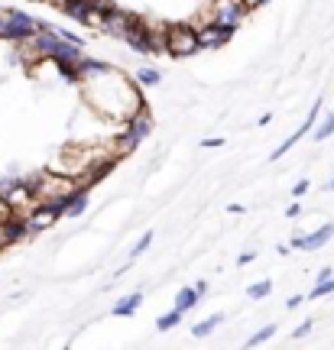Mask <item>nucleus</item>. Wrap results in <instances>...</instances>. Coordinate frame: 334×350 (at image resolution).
<instances>
[{
  "instance_id": "obj_18",
  "label": "nucleus",
  "mask_w": 334,
  "mask_h": 350,
  "mask_svg": "<svg viewBox=\"0 0 334 350\" xmlns=\"http://www.w3.org/2000/svg\"><path fill=\"white\" fill-rule=\"evenodd\" d=\"M179 325H182V312H175V308L156 318V331H172V327H179Z\"/></svg>"
},
{
  "instance_id": "obj_4",
  "label": "nucleus",
  "mask_w": 334,
  "mask_h": 350,
  "mask_svg": "<svg viewBox=\"0 0 334 350\" xmlns=\"http://www.w3.org/2000/svg\"><path fill=\"white\" fill-rule=\"evenodd\" d=\"M124 42L136 55H153V52H162V33H153L146 26V20H136L130 29H127Z\"/></svg>"
},
{
  "instance_id": "obj_32",
  "label": "nucleus",
  "mask_w": 334,
  "mask_h": 350,
  "mask_svg": "<svg viewBox=\"0 0 334 350\" xmlns=\"http://www.w3.org/2000/svg\"><path fill=\"white\" fill-rule=\"evenodd\" d=\"M192 288H195V292H198V299H201V295H205V292H208V282H195V286H192Z\"/></svg>"
},
{
  "instance_id": "obj_34",
  "label": "nucleus",
  "mask_w": 334,
  "mask_h": 350,
  "mask_svg": "<svg viewBox=\"0 0 334 350\" xmlns=\"http://www.w3.org/2000/svg\"><path fill=\"white\" fill-rule=\"evenodd\" d=\"M331 191H334V182H331Z\"/></svg>"
},
{
  "instance_id": "obj_7",
  "label": "nucleus",
  "mask_w": 334,
  "mask_h": 350,
  "mask_svg": "<svg viewBox=\"0 0 334 350\" xmlns=\"http://www.w3.org/2000/svg\"><path fill=\"white\" fill-rule=\"evenodd\" d=\"M247 3L244 0H211V20L231 26V29H240L247 23Z\"/></svg>"
},
{
  "instance_id": "obj_20",
  "label": "nucleus",
  "mask_w": 334,
  "mask_h": 350,
  "mask_svg": "<svg viewBox=\"0 0 334 350\" xmlns=\"http://www.w3.org/2000/svg\"><path fill=\"white\" fill-rule=\"evenodd\" d=\"M334 292V275H328V279H318L315 282V288L309 292V299H324V295H331Z\"/></svg>"
},
{
  "instance_id": "obj_5",
  "label": "nucleus",
  "mask_w": 334,
  "mask_h": 350,
  "mask_svg": "<svg viewBox=\"0 0 334 350\" xmlns=\"http://www.w3.org/2000/svg\"><path fill=\"white\" fill-rule=\"evenodd\" d=\"M39 20H33L26 10H7L3 13V33H0V39L3 42H23V39H29L33 33H36Z\"/></svg>"
},
{
  "instance_id": "obj_24",
  "label": "nucleus",
  "mask_w": 334,
  "mask_h": 350,
  "mask_svg": "<svg viewBox=\"0 0 334 350\" xmlns=\"http://www.w3.org/2000/svg\"><path fill=\"white\" fill-rule=\"evenodd\" d=\"M52 29H55V36L59 39H65V42H72V46H81V49H85V39L78 36V33H72V29H59V26H52Z\"/></svg>"
},
{
  "instance_id": "obj_9",
  "label": "nucleus",
  "mask_w": 334,
  "mask_h": 350,
  "mask_svg": "<svg viewBox=\"0 0 334 350\" xmlns=\"http://www.w3.org/2000/svg\"><path fill=\"white\" fill-rule=\"evenodd\" d=\"M318 113H322V98H315V104H311L309 117H305V124L298 126L296 133H292V137L285 139V143H283V146H279V150H272V156H270L272 163H276V159H279V156H285V152L292 150V146H296V143H298V139H302V137H309V133H311V126L318 124Z\"/></svg>"
},
{
  "instance_id": "obj_21",
  "label": "nucleus",
  "mask_w": 334,
  "mask_h": 350,
  "mask_svg": "<svg viewBox=\"0 0 334 350\" xmlns=\"http://www.w3.org/2000/svg\"><path fill=\"white\" fill-rule=\"evenodd\" d=\"M272 338H276V325H266L247 340V347H260V344H266V340H272Z\"/></svg>"
},
{
  "instance_id": "obj_28",
  "label": "nucleus",
  "mask_w": 334,
  "mask_h": 350,
  "mask_svg": "<svg viewBox=\"0 0 334 350\" xmlns=\"http://www.w3.org/2000/svg\"><path fill=\"white\" fill-rule=\"evenodd\" d=\"M253 260H257V253L247 250V253H240V256H237V266H247V262H253Z\"/></svg>"
},
{
  "instance_id": "obj_13",
  "label": "nucleus",
  "mask_w": 334,
  "mask_h": 350,
  "mask_svg": "<svg viewBox=\"0 0 334 350\" xmlns=\"http://www.w3.org/2000/svg\"><path fill=\"white\" fill-rule=\"evenodd\" d=\"M143 305V292H130V295H124V299L117 301L111 308L114 318H130V314H136V308Z\"/></svg>"
},
{
  "instance_id": "obj_2",
  "label": "nucleus",
  "mask_w": 334,
  "mask_h": 350,
  "mask_svg": "<svg viewBox=\"0 0 334 350\" xmlns=\"http://www.w3.org/2000/svg\"><path fill=\"white\" fill-rule=\"evenodd\" d=\"M153 133V113L146 111V104L143 107H136L130 117H124L120 120V133H117V139H114V152H133L143 139Z\"/></svg>"
},
{
  "instance_id": "obj_19",
  "label": "nucleus",
  "mask_w": 334,
  "mask_h": 350,
  "mask_svg": "<svg viewBox=\"0 0 334 350\" xmlns=\"http://www.w3.org/2000/svg\"><path fill=\"white\" fill-rule=\"evenodd\" d=\"M331 133H334V111L328 113V117H324L322 124H315V126H311V137H315V139H328Z\"/></svg>"
},
{
  "instance_id": "obj_31",
  "label": "nucleus",
  "mask_w": 334,
  "mask_h": 350,
  "mask_svg": "<svg viewBox=\"0 0 334 350\" xmlns=\"http://www.w3.org/2000/svg\"><path fill=\"white\" fill-rule=\"evenodd\" d=\"M302 301H305V299H302V295H292V299L285 301V308H298V305H302Z\"/></svg>"
},
{
  "instance_id": "obj_17",
  "label": "nucleus",
  "mask_w": 334,
  "mask_h": 350,
  "mask_svg": "<svg viewBox=\"0 0 334 350\" xmlns=\"http://www.w3.org/2000/svg\"><path fill=\"white\" fill-rule=\"evenodd\" d=\"M224 321V314H208V318H205V321H198V325L192 327V334H195V338H208L211 331H214V327L221 325Z\"/></svg>"
},
{
  "instance_id": "obj_33",
  "label": "nucleus",
  "mask_w": 334,
  "mask_h": 350,
  "mask_svg": "<svg viewBox=\"0 0 334 350\" xmlns=\"http://www.w3.org/2000/svg\"><path fill=\"white\" fill-rule=\"evenodd\" d=\"M276 253H279V256H289V253H292V247H285V243H279V247H276Z\"/></svg>"
},
{
  "instance_id": "obj_30",
  "label": "nucleus",
  "mask_w": 334,
  "mask_h": 350,
  "mask_svg": "<svg viewBox=\"0 0 334 350\" xmlns=\"http://www.w3.org/2000/svg\"><path fill=\"white\" fill-rule=\"evenodd\" d=\"M244 3H247V10H257V7H266L270 0H244Z\"/></svg>"
},
{
  "instance_id": "obj_25",
  "label": "nucleus",
  "mask_w": 334,
  "mask_h": 350,
  "mask_svg": "<svg viewBox=\"0 0 334 350\" xmlns=\"http://www.w3.org/2000/svg\"><path fill=\"white\" fill-rule=\"evenodd\" d=\"M311 327H315V318H305V321H302V325L292 331V340H302V338H305V334L311 331Z\"/></svg>"
},
{
  "instance_id": "obj_23",
  "label": "nucleus",
  "mask_w": 334,
  "mask_h": 350,
  "mask_svg": "<svg viewBox=\"0 0 334 350\" xmlns=\"http://www.w3.org/2000/svg\"><path fill=\"white\" fill-rule=\"evenodd\" d=\"M149 243H153V230H146L143 237L136 240V243H133V250H130V256H133V260H136V256H143V253L149 250Z\"/></svg>"
},
{
  "instance_id": "obj_16",
  "label": "nucleus",
  "mask_w": 334,
  "mask_h": 350,
  "mask_svg": "<svg viewBox=\"0 0 334 350\" xmlns=\"http://www.w3.org/2000/svg\"><path fill=\"white\" fill-rule=\"evenodd\" d=\"M133 81L140 88H156L162 81V72H159V68H140V72L133 75Z\"/></svg>"
},
{
  "instance_id": "obj_1",
  "label": "nucleus",
  "mask_w": 334,
  "mask_h": 350,
  "mask_svg": "<svg viewBox=\"0 0 334 350\" xmlns=\"http://www.w3.org/2000/svg\"><path fill=\"white\" fill-rule=\"evenodd\" d=\"M78 85L85 91V98L98 107V113L114 117V120H124L136 107H143V98H140L143 88L136 85L133 78L120 75L117 68H111V72H104V75H98V78H85V81H78Z\"/></svg>"
},
{
  "instance_id": "obj_14",
  "label": "nucleus",
  "mask_w": 334,
  "mask_h": 350,
  "mask_svg": "<svg viewBox=\"0 0 334 350\" xmlns=\"http://www.w3.org/2000/svg\"><path fill=\"white\" fill-rule=\"evenodd\" d=\"M81 55H85V49H81V46H72V42H65V39H59V46H55V52H52L55 62H68V65H75Z\"/></svg>"
},
{
  "instance_id": "obj_15",
  "label": "nucleus",
  "mask_w": 334,
  "mask_h": 350,
  "mask_svg": "<svg viewBox=\"0 0 334 350\" xmlns=\"http://www.w3.org/2000/svg\"><path fill=\"white\" fill-rule=\"evenodd\" d=\"M195 305H198V292H195V288L192 286H185V288H179V295H175V312H192V308H195Z\"/></svg>"
},
{
  "instance_id": "obj_22",
  "label": "nucleus",
  "mask_w": 334,
  "mask_h": 350,
  "mask_svg": "<svg viewBox=\"0 0 334 350\" xmlns=\"http://www.w3.org/2000/svg\"><path fill=\"white\" fill-rule=\"evenodd\" d=\"M270 292H272V279H260V282H253V286H250V299L260 301V299H266Z\"/></svg>"
},
{
  "instance_id": "obj_12",
  "label": "nucleus",
  "mask_w": 334,
  "mask_h": 350,
  "mask_svg": "<svg viewBox=\"0 0 334 350\" xmlns=\"http://www.w3.org/2000/svg\"><path fill=\"white\" fill-rule=\"evenodd\" d=\"M114 65L111 62H101V59H78L75 62V75H78V81H85V78H98V75H104V72H111Z\"/></svg>"
},
{
  "instance_id": "obj_6",
  "label": "nucleus",
  "mask_w": 334,
  "mask_h": 350,
  "mask_svg": "<svg viewBox=\"0 0 334 350\" xmlns=\"http://www.w3.org/2000/svg\"><path fill=\"white\" fill-rule=\"evenodd\" d=\"M195 36H198V49H224V46L234 39V29L208 16L205 23L195 26Z\"/></svg>"
},
{
  "instance_id": "obj_29",
  "label": "nucleus",
  "mask_w": 334,
  "mask_h": 350,
  "mask_svg": "<svg viewBox=\"0 0 334 350\" xmlns=\"http://www.w3.org/2000/svg\"><path fill=\"white\" fill-rule=\"evenodd\" d=\"M298 211H302V204H298V201H292V204L285 208V217H298Z\"/></svg>"
},
{
  "instance_id": "obj_3",
  "label": "nucleus",
  "mask_w": 334,
  "mask_h": 350,
  "mask_svg": "<svg viewBox=\"0 0 334 350\" xmlns=\"http://www.w3.org/2000/svg\"><path fill=\"white\" fill-rule=\"evenodd\" d=\"M162 52L169 59H188L198 52V36H195V26L188 23H172L162 29Z\"/></svg>"
},
{
  "instance_id": "obj_27",
  "label": "nucleus",
  "mask_w": 334,
  "mask_h": 350,
  "mask_svg": "<svg viewBox=\"0 0 334 350\" xmlns=\"http://www.w3.org/2000/svg\"><path fill=\"white\" fill-rule=\"evenodd\" d=\"M214 146H224V139H221V137H208V139H201V150H214Z\"/></svg>"
},
{
  "instance_id": "obj_11",
  "label": "nucleus",
  "mask_w": 334,
  "mask_h": 350,
  "mask_svg": "<svg viewBox=\"0 0 334 350\" xmlns=\"http://www.w3.org/2000/svg\"><path fill=\"white\" fill-rule=\"evenodd\" d=\"M88 208V188H75L62 201V217H81Z\"/></svg>"
},
{
  "instance_id": "obj_10",
  "label": "nucleus",
  "mask_w": 334,
  "mask_h": 350,
  "mask_svg": "<svg viewBox=\"0 0 334 350\" xmlns=\"http://www.w3.org/2000/svg\"><path fill=\"white\" fill-rule=\"evenodd\" d=\"M331 237H334V224H322L315 234H296L289 247H292V250H302V253H311V250H322Z\"/></svg>"
},
{
  "instance_id": "obj_35",
  "label": "nucleus",
  "mask_w": 334,
  "mask_h": 350,
  "mask_svg": "<svg viewBox=\"0 0 334 350\" xmlns=\"http://www.w3.org/2000/svg\"><path fill=\"white\" fill-rule=\"evenodd\" d=\"M36 3H42V0H36Z\"/></svg>"
},
{
  "instance_id": "obj_8",
  "label": "nucleus",
  "mask_w": 334,
  "mask_h": 350,
  "mask_svg": "<svg viewBox=\"0 0 334 350\" xmlns=\"http://www.w3.org/2000/svg\"><path fill=\"white\" fill-rule=\"evenodd\" d=\"M136 20H140L136 13L120 10V7L114 3L111 10L101 16V26H98V29H101V33H107V36H114V39H124V36H127V29H130V26H133Z\"/></svg>"
},
{
  "instance_id": "obj_26",
  "label": "nucleus",
  "mask_w": 334,
  "mask_h": 350,
  "mask_svg": "<svg viewBox=\"0 0 334 350\" xmlns=\"http://www.w3.org/2000/svg\"><path fill=\"white\" fill-rule=\"evenodd\" d=\"M309 188H311L309 178H302V182H296V185H292V198H302V195H305Z\"/></svg>"
}]
</instances>
